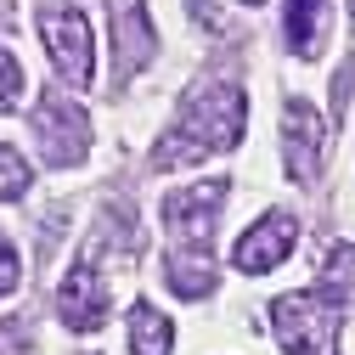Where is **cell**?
<instances>
[{
    "label": "cell",
    "instance_id": "6da1fadb",
    "mask_svg": "<svg viewBox=\"0 0 355 355\" xmlns=\"http://www.w3.org/2000/svg\"><path fill=\"white\" fill-rule=\"evenodd\" d=\"M248 130V96L226 79H209L181 102L175 124L158 136L153 147V169H181V164H198V158H214V153H232Z\"/></svg>",
    "mask_w": 355,
    "mask_h": 355
},
{
    "label": "cell",
    "instance_id": "7a4b0ae2",
    "mask_svg": "<svg viewBox=\"0 0 355 355\" xmlns=\"http://www.w3.org/2000/svg\"><path fill=\"white\" fill-rule=\"evenodd\" d=\"M220 209H226V181H198V187H181V192L164 198V226L175 237V248H169V288L181 299H203L214 288L209 243H214Z\"/></svg>",
    "mask_w": 355,
    "mask_h": 355
},
{
    "label": "cell",
    "instance_id": "3957f363",
    "mask_svg": "<svg viewBox=\"0 0 355 355\" xmlns=\"http://www.w3.org/2000/svg\"><path fill=\"white\" fill-rule=\"evenodd\" d=\"M40 40L51 51V68L62 85H91L96 79V40H91V17L73 0H40Z\"/></svg>",
    "mask_w": 355,
    "mask_h": 355
},
{
    "label": "cell",
    "instance_id": "277c9868",
    "mask_svg": "<svg viewBox=\"0 0 355 355\" xmlns=\"http://www.w3.org/2000/svg\"><path fill=\"white\" fill-rule=\"evenodd\" d=\"M271 327H277V338H282L288 355H338L344 310L327 304L316 288H304V293H282L271 304Z\"/></svg>",
    "mask_w": 355,
    "mask_h": 355
},
{
    "label": "cell",
    "instance_id": "5b68a950",
    "mask_svg": "<svg viewBox=\"0 0 355 355\" xmlns=\"http://www.w3.org/2000/svg\"><path fill=\"white\" fill-rule=\"evenodd\" d=\"M34 136H40V147H46V158L51 164H79L85 153H91V113H85L79 102H68V96H40V107H34Z\"/></svg>",
    "mask_w": 355,
    "mask_h": 355
},
{
    "label": "cell",
    "instance_id": "8992f818",
    "mask_svg": "<svg viewBox=\"0 0 355 355\" xmlns=\"http://www.w3.org/2000/svg\"><path fill=\"white\" fill-rule=\"evenodd\" d=\"M293 243H299V220L288 209H271V214H259L254 226L237 237L232 265H237L243 277H265V271H277V265L293 254Z\"/></svg>",
    "mask_w": 355,
    "mask_h": 355
},
{
    "label": "cell",
    "instance_id": "52a82bcc",
    "mask_svg": "<svg viewBox=\"0 0 355 355\" xmlns=\"http://www.w3.org/2000/svg\"><path fill=\"white\" fill-rule=\"evenodd\" d=\"M322 147H327V119L304 96H293L288 113H282V153H288L282 164H288L293 181H316L322 175Z\"/></svg>",
    "mask_w": 355,
    "mask_h": 355
},
{
    "label": "cell",
    "instance_id": "ba28073f",
    "mask_svg": "<svg viewBox=\"0 0 355 355\" xmlns=\"http://www.w3.org/2000/svg\"><path fill=\"white\" fill-rule=\"evenodd\" d=\"M107 12H113V85H124L136 68L153 62L158 34H153V23H147V6H141V0H107Z\"/></svg>",
    "mask_w": 355,
    "mask_h": 355
},
{
    "label": "cell",
    "instance_id": "9c48e42d",
    "mask_svg": "<svg viewBox=\"0 0 355 355\" xmlns=\"http://www.w3.org/2000/svg\"><path fill=\"white\" fill-rule=\"evenodd\" d=\"M57 322L68 333H96L107 322V288H102V271L91 259H79L73 271L62 277V288H57Z\"/></svg>",
    "mask_w": 355,
    "mask_h": 355
},
{
    "label": "cell",
    "instance_id": "30bf717a",
    "mask_svg": "<svg viewBox=\"0 0 355 355\" xmlns=\"http://www.w3.org/2000/svg\"><path fill=\"white\" fill-rule=\"evenodd\" d=\"M288 46L299 62H316L327 46V0H288Z\"/></svg>",
    "mask_w": 355,
    "mask_h": 355
},
{
    "label": "cell",
    "instance_id": "8fae6325",
    "mask_svg": "<svg viewBox=\"0 0 355 355\" xmlns=\"http://www.w3.org/2000/svg\"><path fill=\"white\" fill-rule=\"evenodd\" d=\"M316 293L338 310H355V243H333L327 259H322V277H316Z\"/></svg>",
    "mask_w": 355,
    "mask_h": 355
},
{
    "label": "cell",
    "instance_id": "7c38bea8",
    "mask_svg": "<svg viewBox=\"0 0 355 355\" xmlns=\"http://www.w3.org/2000/svg\"><path fill=\"white\" fill-rule=\"evenodd\" d=\"M124 327H130V349H136V355H169L175 349V327L164 322V310H153L147 299L130 304Z\"/></svg>",
    "mask_w": 355,
    "mask_h": 355
},
{
    "label": "cell",
    "instance_id": "4fadbf2b",
    "mask_svg": "<svg viewBox=\"0 0 355 355\" xmlns=\"http://www.w3.org/2000/svg\"><path fill=\"white\" fill-rule=\"evenodd\" d=\"M28 181H34L28 158H23L17 147H6V141H0V198H23V192H28Z\"/></svg>",
    "mask_w": 355,
    "mask_h": 355
},
{
    "label": "cell",
    "instance_id": "5bb4252c",
    "mask_svg": "<svg viewBox=\"0 0 355 355\" xmlns=\"http://www.w3.org/2000/svg\"><path fill=\"white\" fill-rule=\"evenodd\" d=\"M17 96H23V62L0 46V113L6 107H17Z\"/></svg>",
    "mask_w": 355,
    "mask_h": 355
},
{
    "label": "cell",
    "instance_id": "9a60e30c",
    "mask_svg": "<svg viewBox=\"0 0 355 355\" xmlns=\"http://www.w3.org/2000/svg\"><path fill=\"white\" fill-rule=\"evenodd\" d=\"M17 277H23V265H17V248H12V237L0 232V299H6L12 288H17Z\"/></svg>",
    "mask_w": 355,
    "mask_h": 355
},
{
    "label": "cell",
    "instance_id": "2e32d148",
    "mask_svg": "<svg viewBox=\"0 0 355 355\" xmlns=\"http://www.w3.org/2000/svg\"><path fill=\"white\" fill-rule=\"evenodd\" d=\"M248 6H259V0H248Z\"/></svg>",
    "mask_w": 355,
    "mask_h": 355
},
{
    "label": "cell",
    "instance_id": "e0dca14e",
    "mask_svg": "<svg viewBox=\"0 0 355 355\" xmlns=\"http://www.w3.org/2000/svg\"><path fill=\"white\" fill-rule=\"evenodd\" d=\"M349 12H355V0H349Z\"/></svg>",
    "mask_w": 355,
    "mask_h": 355
}]
</instances>
